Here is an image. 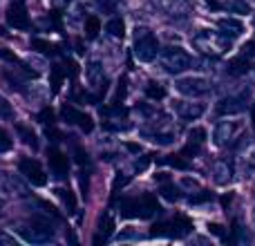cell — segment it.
<instances>
[{
    "label": "cell",
    "mask_w": 255,
    "mask_h": 246,
    "mask_svg": "<svg viewBox=\"0 0 255 246\" xmlns=\"http://www.w3.org/2000/svg\"><path fill=\"white\" fill-rule=\"evenodd\" d=\"M193 45L206 56H220L226 49L231 47V38H226L222 31H211V29H202L197 36L193 38Z\"/></svg>",
    "instance_id": "cell-1"
},
{
    "label": "cell",
    "mask_w": 255,
    "mask_h": 246,
    "mask_svg": "<svg viewBox=\"0 0 255 246\" xmlns=\"http://www.w3.org/2000/svg\"><path fill=\"white\" fill-rule=\"evenodd\" d=\"M18 233H20V238L25 240V242L45 244L54 238V226H52V222L45 220V217H34L31 222L22 224L20 229H18Z\"/></svg>",
    "instance_id": "cell-2"
},
{
    "label": "cell",
    "mask_w": 255,
    "mask_h": 246,
    "mask_svg": "<svg viewBox=\"0 0 255 246\" xmlns=\"http://www.w3.org/2000/svg\"><path fill=\"white\" fill-rule=\"evenodd\" d=\"M159 63H161V67L168 72V74H181V72H186L190 65H193V58L179 47H168L161 52Z\"/></svg>",
    "instance_id": "cell-3"
},
{
    "label": "cell",
    "mask_w": 255,
    "mask_h": 246,
    "mask_svg": "<svg viewBox=\"0 0 255 246\" xmlns=\"http://www.w3.org/2000/svg\"><path fill=\"white\" fill-rule=\"evenodd\" d=\"M159 52L157 38L150 34L148 29H136V40H134V56L139 58L141 63H150L154 61Z\"/></svg>",
    "instance_id": "cell-4"
},
{
    "label": "cell",
    "mask_w": 255,
    "mask_h": 246,
    "mask_svg": "<svg viewBox=\"0 0 255 246\" xmlns=\"http://www.w3.org/2000/svg\"><path fill=\"white\" fill-rule=\"evenodd\" d=\"M18 170H20V175L25 177V179L29 181L31 186H45V184H47V175H45L43 166H40L36 159H31V157L20 159V163H18Z\"/></svg>",
    "instance_id": "cell-5"
},
{
    "label": "cell",
    "mask_w": 255,
    "mask_h": 246,
    "mask_svg": "<svg viewBox=\"0 0 255 246\" xmlns=\"http://www.w3.org/2000/svg\"><path fill=\"white\" fill-rule=\"evenodd\" d=\"M177 90L186 97H204V94L211 92V83L202 76H188V79H179L177 81Z\"/></svg>",
    "instance_id": "cell-6"
},
{
    "label": "cell",
    "mask_w": 255,
    "mask_h": 246,
    "mask_svg": "<svg viewBox=\"0 0 255 246\" xmlns=\"http://www.w3.org/2000/svg\"><path fill=\"white\" fill-rule=\"evenodd\" d=\"M7 22L9 27H13V29H29V16H27V7L22 0H16V2L9 4L7 9Z\"/></svg>",
    "instance_id": "cell-7"
},
{
    "label": "cell",
    "mask_w": 255,
    "mask_h": 246,
    "mask_svg": "<svg viewBox=\"0 0 255 246\" xmlns=\"http://www.w3.org/2000/svg\"><path fill=\"white\" fill-rule=\"evenodd\" d=\"M61 115H63V119H65L67 123H72V125H79L83 132H92L94 130V121H92V117L90 115H85V112H81V110H76L74 106H63L61 108Z\"/></svg>",
    "instance_id": "cell-8"
},
{
    "label": "cell",
    "mask_w": 255,
    "mask_h": 246,
    "mask_svg": "<svg viewBox=\"0 0 255 246\" xmlns=\"http://www.w3.org/2000/svg\"><path fill=\"white\" fill-rule=\"evenodd\" d=\"M247 110V94H235V97H226L217 103V112L222 117H231V115H240Z\"/></svg>",
    "instance_id": "cell-9"
},
{
    "label": "cell",
    "mask_w": 255,
    "mask_h": 246,
    "mask_svg": "<svg viewBox=\"0 0 255 246\" xmlns=\"http://www.w3.org/2000/svg\"><path fill=\"white\" fill-rule=\"evenodd\" d=\"M240 132V123L235 121H220L215 125V132H213V139H215L217 145H229L231 141L235 139V134Z\"/></svg>",
    "instance_id": "cell-10"
},
{
    "label": "cell",
    "mask_w": 255,
    "mask_h": 246,
    "mask_svg": "<svg viewBox=\"0 0 255 246\" xmlns=\"http://www.w3.org/2000/svg\"><path fill=\"white\" fill-rule=\"evenodd\" d=\"M85 74H88L90 85H97V88H99V97H101V94H106L108 81H106V74H103L101 61H90V65L85 67Z\"/></svg>",
    "instance_id": "cell-11"
},
{
    "label": "cell",
    "mask_w": 255,
    "mask_h": 246,
    "mask_svg": "<svg viewBox=\"0 0 255 246\" xmlns=\"http://www.w3.org/2000/svg\"><path fill=\"white\" fill-rule=\"evenodd\" d=\"M47 157H49V168H52V172L58 177V179H65L67 172H70V159L56 148L49 150Z\"/></svg>",
    "instance_id": "cell-12"
},
{
    "label": "cell",
    "mask_w": 255,
    "mask_h": 246,
    "mask_svg": "<svg viewBox=\"0 0 255 246\" xmlns=\"http://www.w3.org/2000/svg\"><path fill=\"white\" fill-rule=\"evenodd\" d=\"M213 179L220 186L231 184L233 181V166H231V161H226V159L215 161V166H213Z\"/></svg>",
    "instance_id": "cell-13"
},
{
    "label": "cell",
    "mask_w": 255,
    "mask_h": 246,
    "mask_svg": "<svg viewBox=\"0 0 255 246\" xmlns=\"http://www.w3.org/2000/svg\"><path fill=\"white\" fill-rule=\"evenodd\" d=\"M217 29H220L226 38L233 40V38H238V36L244 34V22L238 20V18H222V20L217 22Z\"/></svg>",
    "instance_id": "cell-14"
},
{
    "label": "cell",
    "mask_w": 255,
    "mask_h": 246,
    "mask_svg": "<svg viewBox=\"0 0 255 246\" xmlns=\"http://www.w3.org/2000/svg\"><path fill=\"white\" fill-rule=\"evenodd\" d=\"M204 103H188V101H181V103H177V115L181 117V119H186V121H195V119H199V117L204 115Z\"/></svg>",
    "instance_id": "cell-15"
},
{
    "label": "cell",
    "mask_w": 255,
    "mask_h": 246,
    "mask_svg": "<svg viewBox=\"0 0 255 246\" xmlns=\"http://www.w3.org/2000/svg\"><path fill=\"white\" fill-rule=\"evenodd\" d=\"M0 188H2L4 193H9V195H20V197H25L27 195V186L22 184L18 177L7 175V172H2V184H0Z\"/></svg>",
    "instance_id": "cell-16"
},
{
    "label": "cell",
    "mask_w": 255,
    "mask_h": 246,
    "mask_svg": "<svg viewBox=\"0 0 255 246\" xmlns=\"http://www.w3.org/2000/svg\"><path fill=\"white\" fill-rule=\"evenodd\" d=\"M193 231V222L184 215H177L175 220L170 222V238H184Z\"/></svg>",
    "instance_id": "cell-17"
},
{
    "label": "cell",
    "mask_w": 255,
    "mask_h": 246,
    "mask_svg": "<svg viewBox=\"0 0 255 246\" xmlns=\"http://www.w3.org/2000/svg\"><path fill=\"white\" fill-rule=\"evenodd\" d=\"M159 211H161V208H159V204H157V197L143 195V197L139 199V217L148 220V217H152L154 213H159Z\"/></svg>",
    "instance_id": "cell-18"
},
{
    "label": "cell",
    "mask_w": 255,
    "mask_h": 246,
    "mask_svg": "<svg viewBox=\"0 0 255 246\" xmlns=\"http://www.w3.org/2000/svg\"><path fill=\"white\" fill-rule=\"evenodd\" d=\"M119 215L130 220V217H139V199H130L124 197L119 202Z\"/></svg>",
    "instance_id": "cell-19"
},
{
    "label": "cell",
    "mask_w": 255,
    "mask_h": 246,
    "mask_svg": "<svg viewBox=\"0 0 255 246\" xmlns=\"http://www.w3.org/2000/svg\"><path fill=\"white\" fill-rule=\"evenodd\" d=\"M132 123L126 119V117H115V119H106V130H112V132H126L130 130Z\"/></svg>",
    "instance_id": "cell-20"
},
{
    "label": "cell",
    "mask_w": 255,
    "mask_h": 246,
    "mask_svg": "<svg viewBox=\"0 0 255 246\" xmlns=\"http://www.w3.org/2000/svg\"><path fill=\"white\" fill-rule=\"evenodd\" d=\"M16 130H18V134H20L22 143L29 145L31 150H38V139H36V134L29 130V127H25V125H16Z\"/></svg>",
    "instance_id": "cell-21"
},
{
    "label": "cell",
    "mask_w": 255,
    "mask_h": 246,
    "mask_svg": "<svg viewBox=\"0 0 255 246\" xmlns=\"http://www.w3.org/2000/svg\"><path fill=\"white\" fill-rule=\"evenodd\" d=\"M56 195H58V197H61V202L65 204L67 213H70V215H74V213H76V199H74V195H72V190L56 188Z\"/></svg>",
    "instance_id": "cell-22"
},
{
    "label": "cell",
    "mask_w": 255,
    "mask_h": 246,
    "mask_svg": "<svg viewBox=\"0 0 255 246\" xmlns=\"http://www.w3.org/2000/svg\"><path fill=\"white\" fill-rule=\"evenodd\" d=\"M159 193H161V197L168 199V202H179L181 199V190H179V186H175V184H163L161 188H159Z\"/></svg>",
    "instance_id": "cell-23"
},
{
    "label": "cell",
    "mask_w": 255,
    "mask_h": 246,
    "mask_svg": "<svg viewBox=\"0 0 255 246\" xmlns=\"http://www.w3.org/2000/svg\"><path fill=\"white\" fill-rule=\"evenodd\" d=\"M106 29H108V34L115 36V38H124V34H126V22L121 20V18H112V20L106 25Z\"/></svg>",
    "instance_id": "cell-24"
},
{
    "label": "cell",
    "mask_w": 255,
    "mask_h": 246,
    "mask_svg": "<svg viewBox=\"0 0 255 246\" xmlns=\"http://www.w3.org/2000/svg\"><path fill=\"white\" fill-rule=\"evenodd\" d=\"M65 67H61V65H54L52 67V81H49V85H52V90L54 92H58L61 90V85H63V79H65Z\"/></svg>",
    "instance_id": "cell-25"
},
{
    "label": "cell",
    "mask_w": 255,
    "mask_h": 246,
    "mask_svg": "<svg viewBox=\"0 0 255 246\" xmlns=\"http://www.w3.org/2000/svg\"><path fill=\"white\" fill-rule=\"evenodd\" d=\"M31 47H34L36 52L45 54V56H52V54L58 52V49L54 47L52 43H47V40H43V38H34V40H31Z\"/></svg>",
    "instance_id": "cell-26"
},
{
    "label": "cell",
    "mask_w": 255,
    "mask_h": 246,
    "mask_svg": "<svg viewBox=\"0 0 255 246\" xmlns=\"http://www.w3.org/2000/svg\"><path fill=\"white\" fill-rule=\"evenodd\" d=\"M99 31H101V20H99L97 16H90L88 20H85V36H88V38H97Z\"/></svg>",
    "instance_id": "cell-27"
},
{
    "label": "cell",
    "mask_w": 255,
    "mask_h": 246,
    "mask_svg": "<svg viewBox=\"0 0 255 246\" xmlns=\"http://www.w3.org/2000/svg\"><path fill=\"white\" fill-rule=\"evenodd\" d=\"M229 72L231 74H244V72H249V58L240 56V58H235V61H231L229 63Z\"/></svg>",
    "instance_id": "cell-28"
},
{
    "label": "cell",
    "mask_w": 255,
    "mask_h": 246,
    "mask_svg": "<svg viewBox=\"0 0 255 246\" xmlns=\"http://www.w3.org/2000/svg\"><path fill=\"white\" fill-rule=\"evenodd\" d=\"M99 229H101V235H99V238H103V240L110 238L112 231H115V222H112V217L110 215L101 217V222H99Z\"/></svg>",
    "instance_id": "cell-29"
},
{
    "label": "cell",
    "mask_w": 255,
    "mask_h": 246,
    "mask_svg": "<svg viewBox=\"0 0 255 246\" xmlns=\"http://www.w3.org/2000/svg\"><path fill=\"white\" fill-rule=\"evenodd\" d=\"M145 94H148V99H152V101H161V99L166 97V90H163L159 83H148Z\"/></svg>",
    "instance_id": "cell-30"
},
{
    "label": "cell",
    "mask_w": 255,
    "mask_h": 246,
    "mask_svg": "<svg viewBox=\"0 0 255 246\" xmlns=\"http://www.w3.org/2000/svg\"><path fill=\"white\" fill-rule=\"evenodd\" d=\"M184 154H172V157H166L161 159V163H168V166L177 168V170H188V161H184Z\"/></svg>",
    "instance_id": "cell-31"
},
{
    "label": "cell",
    "mask_w": 255,
    "mask_h": 246,
    "mask_svg": "<svg viewBox=\"0 0 255 246\" xmlns=\"http://www.w3.org/2000/svg\"><path fill=\"white\" fill-rule=\"evenodd\" d=\"M152 238H170V222H161V224H154L150 231Z\"/></svg>",
    "instance_id": "cell-32"
},
{
    "label": "cell",
    "mask_w": 255,
    "mask_h": 246,
    "mask_svg": "<svg viewBox=\"0 0 255 246\" xmlns=\"http://www.w3.org/2000/svg\"><path fill=\"white\" fill-rule=\"evenodd\" d=\"M157 2H159V7H161L163 11L175 13L177 9L181 7V4H186V0H157Z\"/></svg>",
    "instance_id": "cell-33"
},
{
    "label": "cell",
    "mask_w": 255,
    "mask_h": 246,
    "mask_svg": "<svg viewBox=\"0 0 255 246\" xmlns=\"http://www.w3.org/2000/svg\"><path fill=\"white\" fill-rule=\"evenodd\" d=\"M188 141L190 143L202 145L204 141H206V130H204V127H193V130L188 132Z\"/></svg>",
    "instance_id": "cell-34"
},
{
    "label": "cell",
    "mask_w": 255,
    "mask_h": 246,
    "mask_svg": "<svg viewBox=\"0 0 255 246\" xmlns=\"http://www.w3.org/2000/svg\"><path fill=\"white\" fill-rule=\"evenodd\" d=\"M226 7L231 9V11H240V13H249V4L244 2V0H229L226 2Z\"/></svg>",
    "instance_id": "cell-35"
},
{
    "label": "cell",
    "mask_w": 255,
    "mask_h": 246,
    "mask_svg": "<svg viewBox=\"0 0 255 246\" xmlns=\"http://www.w3.org/2000/svg\"><path fill=\"white\" fill-rule=\"evenodd\" d=\"M7 150H11V136L4 127H0V152H7Z\"/></svg>",
    "instance_id": "cell-36"
},
{
    "label": "cell",
    "mask_w": 255,
    "mask_h": 246,
    "mask_svg": "<svg viewBox=\"0 0 255 246\" xmlns=\"http://www.w3.org/2000/svg\"><path fill=\"white\" fill-rule=\"evenodd\" d=\"M38 119H40V123H45V125H54V110L52 108H45L38 115Z\"/></svg>",
    "instance_id": "cell-37"
},
{
    "label": "cell",
    "mask_w": 255,
    "mask_h": 246,
    "mask_svg": "<svg viewBox=\"0 0 255 246\" xmlns=\"http://www.w3.org/2000/svg\"><path fill=\"white\" fill-rule=\"evenodd\" d=\"M13 115V110H11V106L7 103V99H2L0 97V119H9V117Z\"/></svg>",
    "instance_id": "cell-38"
},
{
    "label": "cell",
    "mask_w": 255,
    "mask_h": 246,
    "mask_svg": "<svg viewBox=\"0 0 255 246\" xmlns=\"http://www.w3.org/2000/svg\"><path fill=\"white\" fill-rule=\"evenodd\" d=\"M74 154H76V161H79L81 166H83V163H88V161H90L88 152H85V150L81 148V145H76V148H74Z\"/></svg>",
    "instance_id": "cell-39"
},
{
    "label": "cell",
    "mask_w": 255,
    "mask_h": 246,
    "mask_svg": "<svg viewBox=\"0 0 255 246\" xmlns=\"http://www.w3.org/2000/svg\"><path fill=\"white\" fill-rule=\"evenodd\" d=\"M65 74H70L72 79H76V74H79V67H76L74 61H67V58H65Z\"/></svg>",
    "instance_id": "cell-40"
},
{
    "label": "cell",
    "mask_w": 255,
    "mask_h": 246,
    "mask_svg": "<svg viewBox=\"0 0 255 246\" xmlns=\"http://www.w3.org/2000/svg\"><path fill=\"white\" fill-rule=\"evenodd\" d=\"M211 199V193H206V190H202L199 195H195V197H190V204H202V202H208Z\"/></svg>",
    "instance_id": "cell-41"
},
{
    "label": "cell",
    "mask_w": 255,
    "mask_h": 246,
    "mask_svg": "<svg viewBox=\"0 0 255 246\" xmlns=\"http://www.w3.org/2000/svg\"><path fill=\"white\" fill-rule=\"evenodd\" d=\"M242 56H247V58H253V56H255V40H251V43L244 45Z\"/></svg>",
    "instance_id": "cell-42"
},
{
    "label": "cell",
    "mask_w": 255,
    "mask_h": 246,
    "mask_svg": "<svg viewBox=\"0 0 255 246\" xmlns=\"http://www.w3.org/2000/svg\"><path fill=\"white\" fill-rule=\"evenodd\" d=\"M124 99H126V79H121L119 90H117V99H115V103H121Z\"/></svg>",
    "instance_id": "cell-43"
},
{
    "label": "cell",
    "mask_w": 255,
    "mask_h": 246,
    "mask_svg": "<svg viewBox=\"0 0 255 246\" xmlns=\"http://www.w3.org/2000/svg\"><path fill=\"white\" fill-rule=\"evenodd\" d=\"M208 229H211V233H213V235H220V238H224V226H220V224H211Z\"/></svg>",
    "instance_id": "cell-44"
},
{
    "label": "cell",
    "mask_w": 255,
    "mask_h": 246,
    "mask_svg": "<svg viewBox=\"0 0 255 246\" xmlns=\"http://www.w3.org/2000/svg\"><path fill=\"white\" fill-rule=\"evenodd\" d=\"M148 163H150V159H148V157H143L141 161H136V163H134V170H139V172H141V170H145V168H148Z\"/></svg>",
    "instance_id": "cell-45"
},
{
    "label": "cell",
    "mask_w": 255,
    "mask_h": 246,
    "mask_svg": "<svg viewBox=\"0 0 255 246\" xmlns=\"http://www.w3.org/2000/svg\"><path fill=\"white\" fill-rule=\"evenodd\" d=\"M0 244H16V240L7 238V235H0Z\"/></svg>",
    "instance_id": "cell-46"
},
{
    "label": "cell",
    "mask_w": 255,
    "mask_h": 246,
    "mask_svg": "<svg viewBox=\"0 0 255 246\" xmlns=\"http://www.w3.org/2000/svg\"><path fill=\"white\" fill-rule=\"evenodd\" d=\"M126 148L130 150V152H139V150H141V148H139V145H136V143H126Z\"/></svg>",
    "instance_id": "cell-47"
},
{
    "label": "cell",
    "mask_w": 255,
    "mask_h": 246,
    "mask_svg": "<svg viewBox=\"0 0 255 246\" xmlns=\"http://www.w3.org/2000/svg\"><path fill=\"white\" fill-rule=\"evenodd\" d=\"M251 123L255 125V106H253V112H251Z\"/></svg>",
    "instance_id": "cell-48"
},
{
    "label": "cell",
    "mask_w": 255,
    "mask_h": 246,
    "mask_svg": "<svg viewBox=\"0 0 255 246\" xmlns=\"http://www.w3.org/2000/svg\"><path fill=\"white\" fill-rule=\"evenodd\" d=\"M56 4H65V2H70V0H54Z\"/></svg>",
    "instance_id": "cell-49"
},
{
    "label": "cell",
    "mask_w": 255,
    "mask_h": 246,
    "mask_svg": "<svg viewBox=\"0 0 255 246\" xmlns=\"http://www.w3.org/2000/svg\"><path fill=\"white\" fill-rule=\"evenodd\" d=\"M253 222H255V208H253Z\"/></svg>",
    "instance_id": "cell-50"
}]
</instances>
